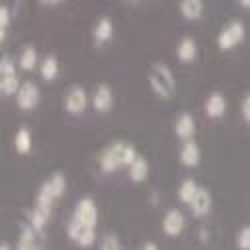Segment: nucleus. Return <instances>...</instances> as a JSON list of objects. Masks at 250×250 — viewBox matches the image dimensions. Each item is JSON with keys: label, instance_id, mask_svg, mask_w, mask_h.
<instances>
[{"label": "nucleus", "instance_id": "12", "mask_svg": "<svg viewBox=\"0 0 250 250\" xmlns=\"http://www.w3.org/2000/svg\"><path fill=\"white\" fill-rule=\"evenodd\" d=\"M112 104H114L112 88L108 84H104V82H100V84L94 88V92H92V106H94V110L108 112L112 108Z\"/></svg>", "mask_w": 250, "mask_h": 250}, {"label": "nucleus", "instance_id": "6", "mask_svg": "<svg viewBox=\"0 0 250 250\" xmlns=\"http://www.w3.org/2000/svg\"><path fill=\"white\" fill-rule=\"evenodd\" d=\"M44 248V230H38L28 220L22 222L20 238L16 242V250H42Z\"/></svg>", "mask_w": 250, "mask_h": 250}, {"label": "nucleus", "instance_id": "11", "mask_svg": "<svg viewBox=\"0 0 250 250\" xmlns=\"http://www.w3.org/2000/svg\"><path fill=\"white\" fill-rule=\"evenodd\" d=\"M184 226H186V218H184L180 208H170L162 218V230H164L166 236H172V238L180 236Z\"/></svg>", "mask_w": 250, "mask_h": 250}, {"label": "nucleus", "instance_id": "2", "mask_svg": "<svg viewBox=\"0 0 250 250\" xmlns=\"http://www.w3.org/2000/svg\"><path fill=\"white\" fill-rule=\"evenodd\" d=\"M64 190H66V178H64V174L54 172L50 178H46L42 184H40L34 206L38 208V210H42V212H46L50 216L52 208H54V202L58 198H62Z\"/></svg>", "mask_w": 250, "mask_h": 250}, {"label": "nucleus", "instance_id": "13", "mask_svg": "<svg viewBox=\"0 0 250 250\" xmlns=\"http://www.w3.org/2000/svg\"><path fill=\"white\" fill-rule=\"evenodd\" d=\"M194 132H196L194 116H192L190 112H182V114H178V118L174 120V134H176L182 142H186V140H192Z\"/></svg>", "mask_w": 250, "mask_h": 250}, {"label": "nucleus", "instance_id": "9", "mask_svg": "<svg viewBox=\"0 0 250 250\" xmlns=\"http://www.w3.org/2000/svg\"><path fill=\"white\" fill-rule=\"evenodd\" d=\"M40 102V90L38 84L32 80H24L16 92V104L22 110H34Z\"/></svg>", "mask_w": 250, "mask_h": 250}, {"label": "nucleus", "instance_id": "21", "mask_svg": "<svg viewBox=\"0 0 250 250\" xmlns=\"http://www.w3.org/2000/svg\"><path fill=\"white\" fill-rule=\"evenodd\" d=\"M30 148H32V134H30V130L24 128V126L18 128L16 134H14V150L18 154H26V152H30Z\"/></svg>", "mask_w": 250, "mask_h": 250}, {"label": "nucleus", "instance_id": "10", "mask_svg": "<svg viewBox=\"0 0 250 250\" xmlns=\"http://www.w3.org/2000/svg\"><path fill=\"white\" fill-rule=\"evenodd\" d=\"M86 106H88V92L78 84L70 86L64 96V108L70 114H82L86 110Z\"/></svg>", "mask_w": 250, "mask_h": 250}, {"label": "nucleus", "instance_id": "24", "mask_svg": "<svg viewBox=\"0 0 250 250\" xmlns=\"http://www.w3.org/2000/svg\"><path fill=\"white\" fill-rule=\"evenodd\" d=\"M36 62H38V52L34 46H24L22 52H20L18 56V64L22 70H32L36 66Z\"/></svg>", "mask_w": 250, "mask_h": 250}, {"label": "nucleus", "instance_id": "23", "mask_svg": "<svg viewBox=\"0 0 250 250\" xmlns=\"http://www.w3.org/2000/svg\"><path fill=\"white\" fill-rule=\"evenodd\" d=\"M58 70H60V64L54 54L44 56V60L40 62V74H42L44 80H54L58 76Z\"/></svg>", "mask_w": 250, "mask_h": 250}, {"label": "nucleus", "instance_id": "31", "mask_svg": "<svg viewBox=\"0 0 250 250\" xmlns=\"http://www.w3.org/2000/svg\"><path fill=\"white\" fill-rule=\"evenodd\" d=\"M0 250H12V248H10V244H8V242H2V246H0Z\"/></svg>", "mask_w": 250, "mask_h": 250}, {"label": "nucleus", "instance_id": "29", "mask_svg": "<svg viewBox=\"0 0 250 250\" xmlns=\"http://www.w3.org/2000/svg\"><path fill=\"white\" fill-rule=\"evenodd\" d=\"M140 250H158V246H156L154 242H150V240H148V242H144V244L140 246Z\"/></svg>", "mask_w": 250, "mask_h": 250}, {"label": "nucleus", "instance_id": "20", "mask_svg": "<svg viewBox=\"0 0 250 250\" xmlns=\"http://www.w3.org/2000/svg\"><path fill=\"white\" fill-rule=\"evenodd\" d=\"M178 8H180V14L186 20H198L204 14V2L202 0H182V2L178 4Z\"/></svg>", "mask_w": 250, "mask_h": 250}, {"label": "nucleus", "instance_id": "22", "mask_svg": "<svg viewBox=\"0 0 250 250\" xmlns=\"http://www.w3.org/2000/svg\"><path fill=\"white\" fill-rule=\"evenodd\" d=\"M198 188H200V186L196 184V180H194V178H184V180H182V184L178 186V198H180V202L190 204V202L194 200V196H196Z\"/></svg>", "mask_w": 250, "mask_h": 250}, {"label": "nucleus", "instance_id": "4", "mask_svg": "<svg viewBox=\"0 0 250 250\" xmlns=\"http://www.w3.org/2000/svg\"><path fill=\"white\" fill-rule=\"evenodd\" d=\"M246 36V28H244V22L238 18L230 20L220 32H218V38H216V44L220 50H232L238 42H242Z\"/></svg>", "mask_w": 250, "mask_h": 250}, {"label": "nucleus", "instance_id": "7", "mask_svg": "<svg viewBox=\"0 0 250 250\" xmlns=\"http://www.w3.org/2000/svg\"><path fill=\"white\" fill-rule=\"evenodd\" d=\"M72 220L96 228V224H98V206H96V202L88 196L80 198L74 206V210H72Z\"/></svg>", "mask_w": 250, "mask_h": 250}, {"label": "nucleus", "instance_id": "17", "mask_svg": "<svg viewBox=\"0 0 250 250\" xmlns=\"http://www.w3.org/2000/svg\"><path fill=\"white\" fill-rule=\"evenodd\" d=\"M176 56L180 62H194L198 56V44L192 36L180 38V42L176 44Z\"/></svg>", "mask_w": 250, "mask_h": 250}, {"label": "nucleus", "instance_id": "16", "mask_svg": "<svg viewBox=\"0 0 250 250\" xmlns=\"http://www.w3.org/2000/svg\"><path fill=\"white\" fill-rule=\"evenodd\" d=\"M210 208H212V196L204 186H200L194 200L190 202V210H192L194 216H206L208 212H210Z\"/></svg>", "mask_w": 250, "mask_h": 250}, {"label": "nucleus", "instance_id": "19", "mask_svg": "<svg viewBox=\"0 0 250 250\" xmlns=\"http://www.w3.org/2000/svg\"><path fill=\"white\" fill-rule=\"evenodd\" d=\"M148 172H150V164L144 156H138L128 168V176L132 182H144L148 178Z\"/></svg>", "mask_w": 250, "mask_h": 250}, {"label": "nucleus", "instance_id": "1", "mask_svg": "<svg viewBox=\"0 0 250 250\" xmlns=\"http://www.w3.org/2000/svg\"><path fill=\"white\" fill-rule=\"evenodd\" d=\"M140 154L136 152V148L132 146L130 142H124V140H114L110 146H106L102 150L100 158H98V164H100V170L102 172H116L122 166L130 168V164L138 158Z\"/></svg>", "mask_w": 250, "mask_h": 250}, {"label": "nucleus", "instance_id": "25", "mask_svg": "<svg viewBox=\"0 0 250 250\" xmlns=\"http://www.w3.org/2000/svg\"><path fill=\"white\" fill-rule=\"evenodd\" d=\"M236 246L240 250H250V224L242 226L236 234Z\"/></svg>", "mask_w": 250, "mask_h": 250}, {"label": "nucleus", "instance_id": "27", "mask_svg": "<svg viewBox=\"0 0 250 250\" xmlns=\"http://www.w3.org/2000/svg\"><path fill=\"white\" fill-rule=\"evenodd\" d=\"M8 22H10V10L6 4H2L0 6V40H4V36H6Z\"/></svg>", "mask_w": 250, "mask_h": 250}, {"label": "nucleus", "instance_id": "5", "mask_svg": "<svg viewBox=\"0 0 250 250\" xmlns=\"http://www.w3.org/2000/svg\"><path fill=\"white\" fill-rule=\"evenodd\" d=\"M20 78H18V72H16V64L8 58V56H2L0 58V90H2L4 96H16L18 88H20Z\"/></svg>", "mask_w": 250, "mask_h": 250}, {"label": "nucleus", "instance_id": "8", "mask_svg": "<svg viewBox=\"0 0 250 250\" xmlns=\"http://www.w3.org/2000/svg\"><path fill=\"white\" fill-rule=\"evenodd\" d=\"M66 232H68V238L82 246V248H86V246H92L94 240H96V228L88 226V224H82V222H76L70 218L68 226H66Z\"/></svg>", "mask_w": 250, "mask_h": 250}, {"label": "nucleus", "instance_id": "26", "mask_svg": "<svg viewBox=\"0 0 250 250\" xmlns=\"http://www.w3.org/2000/svg\"><path fill=\"white\" fill-rule=\"evenodd\" d=\"M98 250H122V244H120L116 234H106L100 240V248Z\"/></svg>", "mask_w": 250, "mask_h": 250}, {"label": "nucleus", "instance_id": "28", "mask_svg": "<svg viewBox=\"0 0 250 250\" xmlns=\"http://www.w3.org/2000/svg\"><path fill=\"white\" fill-rule=\"evenodd\" d=\"M242 116L250 122V92L242 98Z\"/></svg>", "mask_w": 250, "mask_h": 250}, {"label": "nucleus", "instance_id": "15", "mask_svg": "<svg viewBox=\"0 0 250 250\" xmlns=\"http://www.w3.org/2000/svg\"><path fill=\"white\" fill-rule=\"evenodd\" d=\"M112 32H114V24L108 16H102L98 22L94 24V30H92V40L96 46H102L104 42H108L112 38Z\"/></svg>", "mask_w": 250, "mask_h": 250}, {"label": "nucleus", "instance_id": "18", "mask_svg": "<svg viewBox=\"0 0 250 250\" xmlns=\"http://www.w3.org/2000/svg\"><path fill=\"white\" fill-rule=\"evenodd\" d=\"M204 110L208 118H220L226 112V98L220 92H212L204 102Z\"/></svg>", "mask_w": 250, "mask_h": 250}, {"label": "nucleus", "instance_id": "14", "mask_svg": "<svg viewBox=\"0 0 250 250\" xmlns=\"http://www.w3.org/2000/svg\"><path fill=\"white\" fill-rule=\"evenodd\" d=\"M178 158L184 166H188V168H194V166H198L200 162V146L194 142V140H186L182 142L180 146V152H178Z\"/></svg>", "mask_w": 250, "mask_h": 250}, {"label": "nucleus", "instance_id": "30", "mask_svg": "<svg viewBox=\"0 0 250 250\" xmlns=\"http://www.w3.org/2000/svg\"><path fill=\"white\" fill-rule=\"evenodd\" d=\"M242 8H250V0H240V2H238Z\"/></svg>", "mask_w": 250, "mask_h": 250}, {"label": "nucleus", "instance_id": "3", "mask_svg": "<svg viewBox=\"0 0 250 250\" xmlns=\"http://www.w3.org/2000/svg\"><path fill=\"white\" fill-rule=\"evenodd\" d=\"M148 82H150V88L154 90V94H158L160 98H172V94L176 92L174 74L164 62H154L150 66Z\"/></svg>", "mask_w": 250, "mask_h": 250}]
</instances>
